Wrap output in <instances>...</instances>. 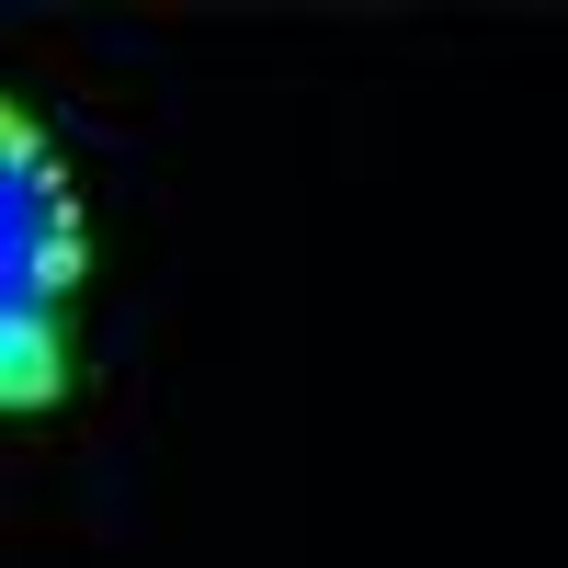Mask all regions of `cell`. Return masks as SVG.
<instances>
[{"instance_id":"6da1fadb","label":"cell","mask_w":568,"mask_h":568,"mask_svg":"<svg viewBox=\"0 0 568 568\" xmlns=\"http://www.w3.org/2000/svg\"><path fill=\"white\" fill-rule=\"evenodd\" d=\"M69 194L58 171H45V136L12 125V398L34 409L58 387V353H45V329H58V284H69Z\"/></svg>"}]
</instances>
